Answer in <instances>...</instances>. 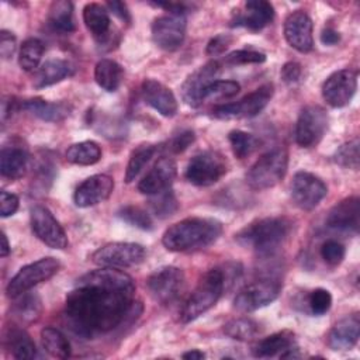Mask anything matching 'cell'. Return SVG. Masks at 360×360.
Returning <instances> with one entry per match:
<instances>
[{
  "mask_svg": "<svg viewBox=\"0 0 360 360\" xmlns=\"http://www.w3.org/2000/svg\"><path fill=\"white\" fill-rule=\"evenodd\" d=\"M287 167V150L284 148L273 149L252 165L246 173V181L253 190H266L274 187L285 176Z\"/></svg>",
  "mask_w": 360,
  "mask_h": 360,
  "instance_id": "obj_5",
  "label": "cell"
},
{
  "mask_svg": "<svg viewBox=\"0 0 360 360\" xmlns=\"http://www.w3.org/2000/svg\"><path fill=\"white\" fill-rule=\"evenodd\" d=\"M205 357V353H202L201 350L198 349H193L190 352H186L183 353V359H187V360H201Z\"/></svg>",
  "mask_w": 360,
  "mask_h": 360,
  "instance_id": "obj_54",
  "label": "cell"
},
{
  "mask_svg": "<svg viewBox=\"0 0 360 360\" xmlns=\"http://www.w3.org/2000/svg\"><path fill=\"white\" fill-rule=\"evenodd\" d=\"M107 7L111 10L112 14H115L121 20L129 21V11H128L125 3H122V1H108Z\"/></svg>",
  "mask_w": 360,
  "mask_h": 360,
  "instance_id": "obj_52",
  "label": "cell"
},
{
  "mask_svg": "<svg viewBox=\"0 0 360 360\" xmlns=\"http://www.w3.org/2000/svg\"><path fill=\"white\" fill-rule=\"evenodd\" d=\"M301 73H302L301 66L297 62H287L281 68V79L288 84L298 82V79L301 77Z\"/></svg>",
  "mask_w": 360,
  "mask_h": 360,
  "instance_id": "obj_51",
  "label": "cell"
},
{
  "mask_svg": "<svg viewBox=\"0 0 360 360\" xmlns=\"http://www.w3.org/2000/svg\"><path fill=\"white\" fill-rule=\"evenodd\" d=\"M66 159L73 165L90 166L101 159V149L94 141L76 142L68 148Z\"/></svg>",
  "mask_w": 360,
  "mask_h": 360,
  "instance_id": "obj_32",
  "label": "cell"
},
{
  "mask_svg": "<svg viewBox=\"0 0 360 360\" xmlns=\"http://www.w3.org/2000/svg\"><path fill=\"white\" fill-rule=\"evenodd\" d=\"M177 173L176 162L169 158L163 156L158 159L153 167L143 176V179L138 184V190L146 195H155L166 188H170L174 177Z\"/></svg>",
  "mask_w": 360,
  "mask_h": 360,
  "instance_id": "obj_20",
  "label": "cell"
},
{
  "mask_svg": "<svg viewBox=\"0 0 360 360\" xmlns=\"http://www.w3.org/2000/svg\"><path fill=\"white\" fill-rule=\"evenodd\" d=\"M30 219H31L32 232L46 246L52 249H59V250L68 248L69 240L65 233V229L48 208L42 205L32 207Z\"/></svg>",
  "mask_w": 360,
  "mask_h": 360,
  "instance_id": "obj_12",
  "label": "cell"
},
{
  "mask_svg": "<svg viewBox=\"0 0 360 360\" xmlns=\"http://www.w3.org/2000/svg\"><path fill=\"white\" fill-rule=\"evenodd\" d=\"M146 257L145 248L134 242H111L98 248L91 260L100 267L125 269L142 263Z\"/></svg>",
  "mask_w": 360,
  "mask_h": 360,
  "instance_id": "obj_7",
  "label": "cell"
},
{
  "mask_svg": "<svg viewBox=\"0 0 360 360\" xmlns=\"http://www.w3.org/2000/svg\"><path fill=\"white\" fill-rule=\"evenodd\" d=\"M49 24L60 32L75 31L73 21V4L68 0H56L49 7L48 14Z\"/></svg>",
  "mask_w": 360,
  "mask_h": 360,
  "instance_id": "obj_34",
  "label": "cell"
},
{
  "mask_svg": "<svg viewBox=\"0 0 360 360\" xmlns=\"http://www.w3.org/2000/svg\"><path fill=\"white\" fill-rule=\"evenodd\" d=\"M294 333L291 330L276 332L255 343L252 347V354L255 357H273L276 354L281 356L294 346Z\"/></svg>",
  "mask_w": 360,
  "mask_h": 360,
  "instance_id": "obj_28",
  "label": "cell"
},
{
  "mask_svg": "<svg viewBox=\"0 0 360 360\" xmlns=\"http://www.w3.org/2000/svg\"><path fill=\"white\" fill-rule=\"evenodd\" d=\"M232 41H233V38L228 34H219V35L214 37L207 44V55L217 56V55L224 53L226 51V48L232 44Z\"/></svg>",
  "mask_w": 360,
  "mask_h": 360,
  "instance_id": "obj_47",
  "label": "cell"
},
{
  "mask_svg": "<svg viewBox=\"0 0 360 360\" xmlns=\"http://www.w3.org/2000/svg\"><path fill=\"white\" fill-rule=\"evenodd\" d=\"M274 18V8L264 0H249L245 3V11L238 13L232 20V27H245L250 31H259Z\"/></svg>",
  "mask_w": 360,
  "mask_h": 360,
  "instance_id": "obj_23",
  "label": "cell"
},
{
  "mask_svg": "<svg viewBox=\"0 0 360 360\" xmlns=\"http://www.w3.org/2000/svg\"><path fill=\"white\" fill-rule=\"evenodd\" d=\"M328 194L326 184L314 173L297 172L291 181V198L294 204L304 210H314Z\"/></svg>",
  "mask_w": 360,
  "mask_h": 360,
  "instance_id": "obj_14",
  "label": "cell"
},
{
  "mask_svg": "<svg viewBox=\"0 0 360 360\" xmlns=\"http://www.w3.org/2000/svg\"><path fill=\"white\" fill-rule=\"evenodd\" d=\"M6 346L11 354L20 360H30L37 356V347L30 335L18 328L10 326L6 332Z\"/></svg>",
  "mask_w": 360,
  "mask_h": 360,
  "instance_id": "obj_30",
  "label": "cell"
},
{
  "mask_svg": "<svg viewBox=\"0 0 360 360\" xmlns=\"http://www.w3.org/2000/svg\"><path fill=\"white\" fill-rule=\"evenodd\" d=\"M15 298H18V301L15 302L13 311H14V315L21 322L31 323L39 318L42 305H41V300L37 294H28V291H27Z\"/></svg>",
  "mask_w": 360,
  "mask_h": 360,
  "instance_id": "obj_37",
  "label": "cell"
},
{
  "mask_svg": "<svg viewBox=\"0 0 360 360\" xmlns=\"http://www.w3.org/2000/svg\"><path fill=\"white\" fill-rule=\"evenodd\" d=\"M73 73V68L68 60L63 59H51L46 60L37 70L34 77V87L42 89L62 82Z\"/></svg>",
  "mask_w": 360,
  "mask_h": 360,
  "instance_id": "obj_29",
  "label": "cell"
},
{
  "mask_svg": "<svg viewBox=\"0 0 360 360\" xmlns=\"http://www.w3.org/2000/svg\"><path fill=\"white\" fill-rule=\"evenodd\" d=\"M135 284L124 271L101 267L82 276L66 295L65 314L83 336L118 326L134 308Z\"/></svg>",
  "mask_w": 360,
  "mask_h": 360,
  "instance_id": "obj_1",
  "label": "cell"
},
{
  "mask_svg": "<svg viewBox=\"0 0 360 360\" xmlns=\"http://www.w3.org/2000/svg\"><path fill=\"white\" fill-rule=\"evenodd\" d=\"M290 231L291 221L285 217H267L240 229L236 240L262 255H269L287 239Z\"/></svg>",
  "mask_w": 360,
  "mask_h": 360,
  "instance_id": "obj_3",
  "label": "cell"
},
{
  "mask_svg": "<svg viewBox=\"0 0 360 360\" xmlns=\"http://www.w3.org/2000/svg\"><path fill=\"white\" fill-rule=\"evenodd\" d=\"M155 152H156V146H153L150 143H142L132 150L128 165H127V169H125V181L127 183L134 181L139 176V173L143 170V167L153 158Z\"/></svg>",
  "mask_w": 360,
  "mask_h": 360,
  "instance_id": "obj_35",
  "label": "cell"
},
{
  "mask_svg": "<svg viewBox=\"0 0 360 360\" xmlns=\"http://www.w3.org/2000/svg\"><path fill=\"white\" fill-rule=\"evenodd\" d=\"M184 273L179 267L165 266L155 270L146 280V287L152 298L162 304H173L184 290Z\"/></svg>",
  "mask_w": 360,
  "mask_h": 360,
  "instance_id": "obj_9",
  "label": "cell"
},
{
  "mask_svg": "<svg viewBox=\"0 0 360 360\" xmlns=\"http://www.w3.org/2000/svg\"><path fill=\"white\" fill-rule=\"evenodd\" d=\"M124 70L120 63L112 59H101L94 68L96 83L105 91H115L122 83Z\"/></svg>",
  "mask_w": 360,
  "mask_h": 360,
  "instance_id": "obj_31",
  "label": "cell"
},
{
  "mask_svg": "<svg viewBox=\"0 0 360 360\" xmlns=\"http://www.w3.org/2000/svg\"><path fill=\"white\" fill-rule=\"evenodd\" d=\"M44 44L38 38H28L22 42L18 53L20 68L25 72H32L38 68L42 55H44Z\"/></svg>",
  "mask_w": 360,
  "mask_h": 360,
  "instance_id": "obj_36",
  "label": "cell"
},
{
  "mask_svg": "<svg viewBox=\"0 0 360 360\" xmlns=\"http://www.w3.org/2000/svg\"><path fill=\"white\" fill-rule=\"evenodd\" d=\"M328 128V114L321 105H307L298 115L295 141L302 148L316 145Z\"/></svg>",
  "mask_w": 360,
  "mask_h": 360,
  "instance_id": "obj_13",
  "label": "cell"
},
{
  "mask_svg": "<svg viewBox=\"0 0 360 360\" xmlns=\"http://www.w3.org/2000/svg\"><path fill=\"white\" fill-rule=\"evenodd\" d=\"M333 160L336 165L345 167L357 170L360 165V143L359 139L349 141L343 143L333 155Z\"/></svg>",
  "mask_w": 360,
  "mask_h": 360,
  "instance_id": "obj_40",
  "label": "cell"
},
{
  "mask_svg": "<svg viewBox=\"0 0 360 360\" xmlns=\"http://www.w3.org/2000/svg\"><path fill=\"white\" fill-rule=\"evenodd\" d=\"M222 233V224L214 218L190 217L169 226L162 243L170 252L195 250L214 243Z\"/></svg>",
  "mask_w": 360,
  "mask_h": 360,
  "instance_id": "obj_2",
  "label": "cell"
},
{
  "mask_svg": "<svg viewBox=\"0 0 360 360\" xmlns=\"http://www.w3.org/2000/svg\"><path fill=\"white\" fill-rule=\"evenodd\" d=\"M357 89V73L352 69L333 72L322 84L323 100L335 108L345 107L350 103Z\"/></svg>",
  "mask_w": 360,
  "mask_h": 360,
  "instance_id": "obj_15",
  "label": "cell"
},
{
  "mask_svg": "<svg viewBox=\"0 0 360 360\" xmlns=\"http://www.w3.org/2000/svg\"><path fill=\"white\" fill-rule=\"evenodd\" d=\"M240 90L238 82L233 80H214L205 90V100L207 98H231L236 96Z\"/></svg>",
  "mask_w": 360,
  "mask_h": 360,
  "instance_id": "obj_43",
  "label": "cell"
},
{
  "mask_svg": "<svg viewBox=\"0 0 360 360\" xmlns=\"http://www.w3.org/2000/svg\"><path fill=\"white\" fill-rule=\"evenodd\" d=\"M224 333L235 340H250L259 333V325L250 318H235L224 325Z\"/></svg>",
  "mask_w": 360,
  "mask_h": 360,
  "instance_id": "obj_38",
  "label": "cell"
},
{
  "mask_svg": "<svg viewBox=\"0 0 360 360\" xmlns=\"http://www.w3.org/2000/svg\"><path fill=\"white\" fill-rule=\"evenodd\" d=\"M118 217L122 221H125L127 224H129L132 226H136L139 229H143V231H149L153 226L150 215L145 210H142L139 207H135V205L122 207L118 211Z\"/></svg>",
  "mask_w": 360,
  "mask_h": 360,
  "instance_id": "obj_42",
  "label": "cell"
},
{
  "mask_svg": "<svg viewBox=\"0 0 360 360\" xmlns=\"http://www.w3.org/2000/svg\"><path fill=\"white\" fill-rule=\"evenodd\" d=\"M332 305V295L325 288H316L308 295V307L314 315H323Z\"/></svg>",
  "mask_w": 360,
  "mask_h": 360,
  "instance_id": "obj_44",
  "label": "cell"
},
{
  "mask_svg": "<svg viewBox=\"0 0 360 360\" xmlns=\"http://www.w3.org/2000/svg\"><path fill=\"white\" fill-rule=\"evenodd\" d=\"M28 166V153L20 145H4L0 155L1 176L10 180H17L25 174Z\"/></svg>",
  "mask_w": 360,
  "mask_h": 360,
  "instance_id": "obj_26",
  "label": "cell"
},
{
  "mask_svg": "<svg viewBox=\"0 0 360 360\" xmlns=\"http://www.w3.org/2000/svg\"><path fill=\"white\" fill-rule=\"evenodd\" d=\"M21 108L48 122H58L70 114V107L65 103H51L44 98L35 97L21 103Z\"/></svg>",
  "mask_w": 360,
  "mask_h": 360,
  "instance_id": "obj_27",
  "label": "cell"
},
{
  "mask_svg": "<svg viewBox=\"0 0 360 360\" xmlns=\"http://www.w3.org/2000/svg\"><path fill=\"white\" fill-rule=\"evenodd\" d=\"M321 257L329 266H338L345 259V246L335 239H329L321 248Z\"/></svg>",
  "mask_w": 360,
  "mask_h": 360,
  "instance_id": "obj_46",
  "label": "cell"
},
{
  "mask_svg": "<svg viewBox=\"0 0 360 360\" xmlns=\"http://www.w3.org/2000/svg\"><path fill=\"white\" fill-rule=\"evenodd\" d=\"M281 283L276 278H262L245 285L235 297L233 305L238 311L252 312L277 300Z\"/></svg>",
  "mask_w": 360,
  "mask_h": 360,
  "instance_id": "obj_11",
  "label": "cell"
},
{
  "mask_svg": "<svg viewBox=\"0 0 360 360\" xmlns=\"http://www.w3.org/2000/svg\"><path fill=\"white\" fill-rule=\"evenodd\" d=\"M1 242H3V245H1L0 255H1V257H6V256L10 253V243H8L7 236H6V233H4V232L1 233Z\"/></svg>",
  "mask_w": 360,
  "mask_h": 360,
  "instance_id": "obj_55",
  "label": "cell"
},
{
  "mask_svg": "<svg viewBox=\"0 0 360 360\" xmlns=\"http://www.w3.org/2000/svg\"><path fill=\"white\" fill-rule=\"evenodd\" d=\"M228 141L231 143L232 152L238 159H243L248 158L249 155H252L257 146H259V139L245 131L240 129H233L228 134Z\"/></svg>",
  "mask_w": 360,
  "mask_h": 360,
  "instance_id": "obj_39",
  "label": "cell"
},
{
  "mask_svg": "<svg viewBox=\"0 0 360 360\" xmlns=\"http://www.w3.org/2000/svg\"><path fill=\"white\" fill-rule=\"evenodd\" d=\"M284 37L290 46L301 53H307L314 48L312 20L304 10L290 13L284 21Z\"/></svg>",
  "mask_w": 360,
  "mask_h": 360,
  "instance_id": "obj_18",
  "label": "cell"
},
{
  "mask_svg": "<svg viewBox=\"0 0 360 360\" xmlns=\"http://www.w3.org/2000/svg\"><path fill=\"white\" fill-rule=\"evenodd\" d=\"M60 269V263L55 257H42L34 263L21 267L17 274L8 281L6 292L8 297L15 298L32 287L38 285L53 277Z\"/></svg>",
  "mask_w": 360,
  "mask_h": 360,
  "instance_id": "obj_6",
  "label": "cell"
},
{
  "mask_svg": "<svg viewBox=\"0 0 360 360\" xmlns=\"http://www.w3.org/2000/svg\"><path fill=\"white\" fill-rule=\"evenodd\" d=\"M228 170L225 158L217 150H204L191 158L186 169V179L200 187L217 183Z\"/></svg>",
  "mask_w": 360,
  "mask_h": 360,
  "instance_id": "obj_8",
  "label": "cell"
},
{
  "mask_svg": "<svg viewBox=\"0 0 360 360\" xmlns=\"http://www.w3.org/2000/svg\"><path fill=\"white\" fill-rule=\"evenodd\" d=\"M143 101L163 117H173L177 112V100L173 91L155 79H145L141 86Z\"/></svg>",
  "mask_w": 360,
  "mask_h": 360,
  "instance_id": "obj_21",
  "label": "cell"
},
{
  "mask_svg": "<svg viewBox=\"0 0 360 360\" xmlns=\"http://www.w3.org/2000/svg\"><path fill=\"white\" fill-rule=\"evenodd\" d=\"M321 41L325 45H336L340 41V34L336 30H333L330 27H326L321 32Z\"/></svg>",
  "mask_w": 360,
  "mask_h": 360,
  "instance_id": "obj_53",
  "label": "cell"
},
{
  "mask_svg": "<svg viewBox=\"0 0 360 360\" xmlns=\"http://www.w3.org/2000/svg\"><path fill=\"white\" fill-rule=\"evenodd\" d=\"M186 37V18L177 14H165L152 22V39L165 51H176Z\"/></svg>",
  "mask_w": 360,
  "mask_h": 360,
  "instance_id": "obj_17",
  "label": "cell"
},
{
  "mask_svg": "<svg viewBox=\"0 0 360 360\" xmlns=\"http://www.w3.org/2000/svg\"><path fill=\"white\" fill-rule=\"evenodd\" d=\"M149 205H150L152 212L159 218L170 217L179 208L176 195L170 188H166V190L152 195V200L149 201Z\"/></svg>",
  "mask_w": 360,
  "mask_h": 360,
  "instance_id": "obj_41",
  "label": "cell"
},
{
  "mask_svg": "<svg viewBox=\"0 0 360 360\" xmlns=\"http://www.w3.org/2000/svg\"><path fill=\"white\" fill-rule=\"evenodd\" d=\"M15 46H17V42H15V37L13 35V32L1 30V32H0V55L4 59L13 56Z\"/></svg>",
  "mask_w": 360,
  "mask_h": 360,
  "instance_id": "obj_50",
  "label": "cell"
},
{
  "mask_svg": "<svg viewBox=\"0 0 360 360\" xmlns=\"http://www.w3.org/2000/svg\"><path fill=\"white\" fill-rule=\"evenodd\" d=\"M83 21L93 38L104 44L110 39L111 20L107 8L98 3H89L83 8Z\"/></svg>",
  "mask_w": 360,
  "mask_h": 360,
  "instance_id": "obj_25",
  "label": "cell"
},
{
  "mask_svg": "<svg viewBox=\"0 0 360 360\" xmlns=\"http://www.w3.org/2000/svg\"><path fill=\"white\" fill-rule=\"evenodd\" d=\"M221 70V65L217 60H211L197 70H194L181 84V98L184 103L193 108L201 105L205 101L207 87L217 80V75Z\"/></svg>",
  "mask_w": 360,
  "mask_h": 360,
  "instance_id": "obj_16",
  "label": "cell"
},
{
  "mask_svg": "<svg viewBox=\"0 0 360 360\" xmlns=\"http://www.w3.org/2000/svg\"><path fill=\"white\" fill-rule=\"evenodd\" d=\"M18 202L20 201L15 194L3 190L0 193V215L3 218H7V217L15 214V211L18 210Z\"/></svg>",
  "mask_w": 360,
  "mask_h": 360,
  "instance_id": "obj_49",
  "label": "cell"
},
{
  "mask_svg": "<svg viewBox=\"0 0 360 360\" xmlns=\"http://www.w3.org/2000/svg\"><path fill=\"white\" fill-rule=\"evenodd\" d=\"M228 283V270L214 267L208 270L198 281L194 291L186 301L180 318L181 322L187 323L211 309L221 298L224 288Z\"/></svg>",
  "mask_w": 360,
  "mask_h": 360,
  "instance_id": "obj_4",
  "label": "cell"
},
{
  "mask_svg": "<svg viewBox=\"0 0 360 360\" xmlns=\"http://www.w3.org/2000/svg\"><path fill=\"white\" fill-rule=\"evenodd\" d=\"M114 190V180L108 174H94L83 180L75 194L73 200L77 207L87 208L105 201Z\"/></svg>",
  "mask_w": 360,
  "mask_h": 360,
  "instance_id": "obj_19",
  "label": "cell"
},
{
  "mask_svg": "<svg viewBox=\"0 0 360 360\" xmlns=\"http://www.w3.org/2000/svg\"><path fill=\"white\" fill-rule=\"evenodd\" d=\"M360 224V200L349 197L338 202L326 217L328 228L340 232H357Z\"/></svg>",
  "mask_w": 360,
  "mask_h": 360,
  "instance_id": "obj_22",
  "label": "cell"
},
{
  "mask_svg": "<svg viewBox=\"0 0 360 360\" xmlns=\"http://www.w3.org/2000/svg\"><path fill=\"white\" fill-rule=\"evenodd\" d=\"M42 347L56 359H68L70 356V343L66 336L56 328L46 326L41 330Z\"/></svg>",
  "mask_w": 360,
  "mask_h": 360,
  "instance_id": "obj_33",
  "label": "cell"
},
{
  "mask_svg": "<svg viewBox=\"0 0 360 360\" xmlns=\"http://www.w3.org/2000/svg\"><path fill=\"white\" fill-rule=\"evenodd\" d=\"M360 336V318L352 314L333 325L328 335V346L332 350H350Z\"/></svg>",
  "mask_w": 360,
  "mask_h": 360,
  "instance_id": "obj_24",
  "label": "cell"
},
{
  "mask_svg": "<svg viewBox=\"0 0 360 360\" xmlns=\"http://www.w3.org/2000/svg\"><path fill=\"white\" fill-rule=\"evenodd\" d=\"M266 60V55L253 49H238L225 58L229 65H248V63H262Z\"/></svg>",
  "mask_w": 360,
  "mask_h": 360,
  "instance_id": "obj_45",
  "label": "cell"
},
{
  "mask_svg": "<svg viewBox=\"0 0 360 360\" xmlns=\"http://www.w3.org/2000/svg\"><path fill=\"white\" fill-rule=\"evenodd\" d=\"M193 142H194V132L187 129V131H183L179 135L173 136L172 141L169 142L167 149L173 153H180V152L186 150Z\"/></svg>",
  "mask_w": 360,
  "mask_h": 360,
  "instance_id": "obj_48",
  "label": "cell"
},
{
  "mask_svg": "<svg viewBox=\"0 0 360 360\" xmlns=\"http://www.w3.org/2000/svg\"><path fill=\"white\" fill-rule=\"evenodd\" d=\"M273 97V86L263 84L248 96L242 97L235 103H226L217 105L212 110L214 117L221 120H235V118H250L263 111Z\"/></svg>",
  "mask_w": 360,
  "mask_h": 360,
  "instance_id": "obj_10",
  "label": "cell"
}]
</instances>
